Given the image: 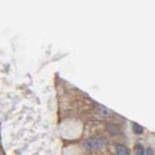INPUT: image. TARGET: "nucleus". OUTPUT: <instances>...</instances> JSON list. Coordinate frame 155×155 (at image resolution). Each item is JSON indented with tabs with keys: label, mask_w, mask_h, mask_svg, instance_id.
<instances>
[{
	"label": "nucleus",
	"mask_w": 155,
	"mask_h": 155,
	"mask_svg": "<svg viewBox=\"0 0 155 155\" xmlns=\"http://www.w3.org/2000/svg\"><path fill=\"white\" fill-rule=\"evenodd\" d=\"M106 144V140L103 137L95 136V137L88 138L84 140V147L88 150H98L104 147Z\"/></svg>",
	"instance_id": "f257e3e1"
},
{
	"label": "nucleus",
	"mask_w": 155,
	"mask_h": 155,
	"mask_svg": "<svg viewBox=\"0 0 155 155\" xmlns=\"http://www.w3.org/2000/svg\"><path fill=\"white\" fill-rule=\"evenodd\" d=\"M98 114H99V115L103 116V117H108V116H110L111 114H113V111L104 106H100L98 108Z\"/></svg>",
	"instance_id": "f03ea898"
},
{
	"label": "nucleus",
	"mask_w": 155,
	"mask_h": 155,
	"mask_svg": "<svg viewBox=\"0 0 155 155\" xmlns=\"http://www.w3.org/2000/svg\"><path fill=\"white\" fill-rule=\"evenodd\" d=\"M115 150L118 155H129V150L128 148L123 144H116Z\"/></svg>",
	"instance_id": "7ed1b4c3"
},
{
	"label": "nucleus",
	"mask_w": 155,
	"mask_h": 155,
	"mask_svg": "<svg viewBox=\"0 0 155 155\" xmlns=\"http://www.w3.org/2000/svg\"><path fill=\"white\" fill-rule=\"evenodd\" d=\"M132 128H133L134 133L137 134V135H140V134H143V129L142 126H140V124L136 123V122H134L132 124Z\"/></svg>",
	"instance_id": "20e7f679"
},
{
	"label": "nucleus",
	"mask_w": 155,
	"mask_h": 155,
	"mask_svg": "<svg viewBox=\"0 0 155 155\" xmlns=\"http://www.w3.org/2000/svg\"><path fill=\"white\" fill-rule=\"evenodd\" d=\"M135 154L136 155H144V149L142 144H137L135 147Z\"/></svg>",
	"instance_id": "39448f33"
},
{
	"label": "nucleus",
	"mask_w": 155,
	"mask_h": 155,
	"mask_svg": "<svg viewBox=\"0 0 155 155\" xmlns=\"http://www.w3.org/2000/svg\"><path fill=\"white\" fill-rule=\"evenodd\" d=\"M144 155H154V152L151 147H147V151L144 152Z\"/></svg>",
	"instance_id": "423d86ee"
}]
</instances>
